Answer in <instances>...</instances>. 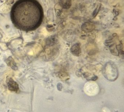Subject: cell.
I'll return each mask as SVG.
<instances>
[{
  "label": "cell",
  "mask_w": 124,
  "mask_h": 112,
  "mask_svg": "<svg viewBox=\"0 0 124 112\" xmlns=\"http://www.w3.org/2000/svg\"><path fill=\"white\" fill-rule=\"evenodd\" d=\"M71 51L74 55L79 56L81 54V48L79 45L76 44L73 45L71 48Z\"/></svg>",
  "instance_id": "cell-3"
},
{
  "label": "cell",
  "mask_w": 124,
  "mask_h": 112,
  "mask_svg": "<svg viewBox=\"0 0 124 112\" xmlns=\"http://www.w3.org/2000/svg\"><path fill=\"white\" fill-rule=\"evenodd\" d=\"M43 9L36 0H19L12 8L11 18L14 26L25 32L34 31L43 20Z\"/></svg>",
  "instance_id": "cell-1"
},
{
  "label": "cell",
  "mask_w": 124,
  "mask_h": 112,
  "mask_svg": "<svg viewBox=\"0 0 124 112\" xmlns=\"http://www.w3.org/2000/svg\"><path fill=\"white\" fill-rule=\"evenodd\" d=\"M103 74L107 80L110 81H114L118 77L119 75L118 68L113 62L108 61L104 66Z\"/></svg>",
  "instance_id": "cell-2"
}]
</instances>
